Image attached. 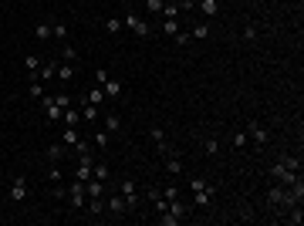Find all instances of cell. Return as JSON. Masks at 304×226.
Wrapping results in <instances>:
<instances>
[{
  "label": "cell",
  "instance_id": "obj_18",
  "mask_svg": "<svg viewBox=\"0 0 304 226\" xmlns=\"http://www.w3.org/2000/svg\"><path fill=\"white\" fill-rule=\"evenodd\" d=\"M61 81H71L75 78V61H64V64H57V71H54Z\"/></svg>",
  "mask_w": 304,
  "mask_h": 226
},
{
  "label": "cell",
  "instance_id": "obj_41",
  "mask_svg": "<svg viewBox=\"0 0 304 226\" xmlns=\"http://www.w3.org/2000/svg\"><path fill=\"white\" fill-rule=\"evenodd\" d=\"M190 38H193L190 31H179V34H176V44H190Z\"/></svg>",
  "mask_w": 304,
  "mask_h": 226
},
{
  "label": "cell",
  "instance_id": "obj_32",
  "mask_svg": "<svg viewBox=\"0 0 304 226\" xmlns=\"http://www.w3.org/2000/svg\"><path fill=\"white\" fill-rule=\"evenodd\" d=\"M61 57H64V61H75V57H78V51L71 47V44H68V41L61 44Z\"/></svg>",
  "mask_w": 304,
  "mask_h": 226
},
{
  "label": "cell",
  "instance_id": "obj_4",
  "mask_svg": "<svg viewBox=\"0 0 304 226\" xmlns=\"http://www.w3.org/2000/svg\"><path fill=\"white\" fill-rule=\"evenodd\" d=\"M118 192H122V199H125V209L132 213V209L139 206V189H135V182L132 179H122V182H118Z\"/></svg>",
  "mask_w": 304,
  "mask_h": 226
},
{
  "label": "cell",
  "instance_id": "obj_38",
  "mask_svg": "<svg viewBox=\"0 0 304 226\" xmlns=\"http://www.w3.org/2000/svg\"><path fill=\"white\" fill-rule=\"evenodd\" d=\"M247 142H250V138H247V132H237V135H233V145H237V149H244Z\"/></svg>",
  "mask_w": 304,
  "mask_h": 226
},
{
  "label": "cell",
  "instance_id": "obj_8",
  "mask_svg": "<svg viewBox=\"0 0 304 226\" xmlns=\"http://www.w3.org/2000/svg\"><path fill=\"white\" fill-rule=\"evenodd\" d=\"M244 132H247V138H253L257 145H264V142H267V135H270V132L264 129V125H260V122H247V129H244Z\"/></svg>",
  "mask_w": 304,
  "mask_h": 226
},
{
  "label": "cell",
  "instance_id": "obj_40",
  "mask_svg": "<svg viewBox=\"0 0 304 226\" xmlns=\"http://www.w3.org/2000/svg\"><path fill=\"white\" fill-rule=\"evenodd\" d=\"M108 75H105V68H95V85H105Z\"/></svg>",
  "mask_w": 304,
  "mask_h": 226
},
{
  "label": "cell",
  "instance_id": "obj_7",
  "mask_svg": "<svg viewBox=\"0 0 304 226\" xmlns=\"http://www.w3.org/2000/svg\"><path fill=\"white\" fill-rule=\"evenodd\" d=\"M41 105H44V115H48V122H61V115H64V108L54 101V94H44L41 98Z\"/></svg>",
  "mask_w": 304,
  "mask_h": 226
},
{
  "label": "cell",
  "instance_id": "obj_42",
  "mask_svg": "<svg viewBox=\"0 0 304 226\" xmlns=\"http://www.w3.org/2000/svg\"><path fill=\"white\" fill-rule=\"evenodd\" d=\"M244 38H247V41H257V27H244Z\"/></svg>",
  "mask_w": 304,
  "mask_h": 226
},
{
  "label": "cell",
  "instance_id": "obj_3",
  "mask_svg": "<svg viewBox=\"0 0 304 226\" xmlns=\"http://www.w3.org/2000/svg\"><path fill=\"white\" fill-rule=\"evenodd\" d=\"M68 203H71V209H85V203H88V189H85V182H71L68 186Z\"/></svg>",
  "mask_w": 304,
  "mask_h": 226
},
{
  "label": "cell",
  "instance_id": "obj_43",
  "mask_svg": "<svg viewBox=\"0 0 304 226\" xmlns=\"http://www.w3.org/2000/svg\"><path fill=\"white\" fill-rule=\"evenodd\" d=\"M118 3H122V7H129V0H118Z\"/></svg>",
  "mask_w": 304,
  "mask_h": 226
},
{
  "label": "cell",
  "instance_id": "obj_27",
  "mask_svg": "<svg viewBox=\"0 0 304 226\" xmlns=\"http://www.w3.org/2000/svg\"><path fill=\"white\" fill-rule=\"evenodd\" d=\"M51 34H54L57 41H68V27H64L61 20H54V24H51Z\"/></svg>",
  "mask_w": 304,
  "mask_h": 226
},
{
  "label": "cell",
  "instance_id": "obj_2",
  "mask_svg": "<svg viewBox=\"0 0 304 226\" xmlns=\"http://www.w3.org/2000/svg\"><path fill=\"white\" fill-rule=\"evenodd\" d=\"M122 27H129L135 38H149V31H152V27H149L142 17H139V14H135L132 7H125V20H122Z\"/></svg>",
  "mask_w": 304,
  "mask_h": 226
},
{
  "label": "cell",
  "instance_id": "obj_11",
  "mask_svg": "<svg viewBox=\"0 0 304 226\" xmlns=\"http://www.w3.org/2000/svg\"><path fill=\"white\" fill-rule=\"evenodd\" d=\"M24 196H27V179H24V176H17V179H14V186H10V199H14V203H20Z\"/></svg>",
  "mask_w": 304,
  "mask_h": 226
},
{
  "label": "cell",
  "instance_id": "obj_25",
  "mask_svg": "<svg viewBox=\"0 0 304 226\" xmlns=\"http://www.w3.org/2000/svg\"><path fill=\"white\" fill-rule=\"evenodd\" d=\"M85 101H92V105H101V101H105V91H101V85H95V88L88 91V98H85Z\"/></svg>",
  "mask_w": 304,
  "mask_h": 226
},
{
  "label": "cell",
  "instance_id": "obj_22",
  "mask_svg": "<svg viewBox=\"0 0 304 226\" xmlns=\"http://www.w3.org/2000/svg\"><path fill=\"white\" fill-rule=\"evenodd\" d=\"M54 71H57V61H48V64H41V68H38V78H41V81H48V78H54Z\"/></svg>",
  "mask_w": 304,
  "mask_h": 226
},
{
  "label": "cell",
  "instance_id": "obj_1",
  "mask_svg": "<svg viewBox=\"0 0 304 226\" xmlns=\"http://www.w3.org/2000/svg\"><path fill=\"white\" fill-rule=\"evenodd\" d=\"M270 179L277 182V186H294L298 179H301V172H294V169H287L284 162H270Z\"/></svg>",
  "mask_w": 304,
  "mask_h": 226
},
{
  "label": "cell",
  "instance_id": "obj_26",
  "mask_svg": "<svg viewBox=\"0 0 304 226\" xmlns=\"http://www.w3.org/2000/svg\"><path fill=\"white\" fill-rule=\"evenodd\" d=\"M81 108H85V118H88V122H95V118H98V108H101V105H92V101H81Z\"/></svg>",
  "mask_w": 304,
  "mask_h": 226
},
{
  "label": "cell",
  "instance_id": "obj_16",
  "mask_svg": "<svg viewBox=\"0 0 304 226\" xmlns=\"http://www.w3.org/2000/svg\"><path fill=\"white\" fill-rule=\"evenodd\" d=\"M101 91L108 94V98H122V91H125V88H122V81H115V78H108V81L101 85Z\"/></svg>",
  "mask_w": 304,
  "mask_h": 226
},
{
  "label": "cell",
  "instance_id": "obj_28",
  "mask_svg": "<svg viewBox=\"0 0 304 226\" xmlns=\"http://www.w3.org/2000/svg\"><path fill=\"white\" fill-rule=\"evenodd\" d=\"M61 118H64V125H78V108H71V105H68Z\"/></svg>",
  "mask_w": 304,
  "mask_h": 226
},
{
  "label": "cell",
  "instance_id": "obj_35",
  "mask_svg": "<svg viewBox=\"0 0 304 226\" xmlns=\"http://www.w3.org/2000/svg\"><path fill=\"white\" fill-rule=\"evenodd\" d=\"M190 34H193V38H196V41H203V38H206V34H209V27H206V24H196V27H193Z\"/></svg>",
  "mask_w": 304,
  "mask_h": 226
},
{
  "label": "cell",
  "instance_id": "obj_39",
  "mask_svg": "<svg viewBox=\"0 0 304 226\" xmlns=\"http://www.w3.org/2000/svg\"><path fill=\"white\" fill-rule=\"evenodd\" d=\"M105 27H108V34H118V31H122V20L108 17V24H105Z\"/></svg>",
  "mask_w": 304,
  "mask_h": 226
},
{
  "label": "cell",
  "instance_id": "obj_24",
  "mask_svg": "<svg viewBox=\"0 0 304 226\" xmlns=\"http://www.w3.org/2000/svg\"><path fill=\"white\" fill-rule=\"evenodd\" d=\"M162 34L176 38V34H179V20H176V17H166V20H162Z\"/></svg>",
  "mask_w": 304,
  "mask_h": 226
},
{
  "label": "cell",
  "instance_id": "obj_5",
  "mask_svg": "<svg viewBox=\"0 0 304 226\" xmlns=\"http://www.w3.org/2000/svg\"><path fill=\"white\" fill-rule=\"evenodd\" d=\"M105 209H108V216H112V220H118L122 213H129V209H125V199H122V192H118V189H108V203H105Z\"/></svg>",
  "mask_w": 304,
  "mask_h": 226
},
{
  "label": "cell",
  "instance_id": "obj_34",
  "mask_svg": "<svg viewBox=\"0 0 304 226\" xmlns=\"http://www.w3.org/2000/svg\"><path fill=\"white\" fill-rule=\"evenodd\" d=\"M31 98H44V81H31Z\"/></svg>",
  "mask_w": 304,
  "mask_h": 226
},
{
  "label": "cell",
  "instance_id": "obj_31",
  "mask_svg": "<svg viewBox=\"0 0 304 226\" xmlns=\"http://www.w3.org/2000/svg\"><path fill=\"white\" fill-rule=\"evenodd\" d=\"M277 162H284L287 169H294V172H301V162H298V159H294V155H281V159H277Z\"/></svg>",
  "mask_w": 304,
  "mask_h": 226
},
{
  "label": "cell",
  "instance_id": "obj_12",
  "mask_svg": "<svg viewBox=\"0 0 304 226\" xmlns=\"http://www.w3.org/2000/svg\"><path fill=\"white\" fill-rule=\"evenodd\" d=\"M193 192H196V206H200V209H206V206H209V199H213V186L206 182V186L193 189Z\"/></svg>",
  "mask_w": 304,
  "mask_h": 226
},
{
  "label": "cell",
  "instance_id": "obj_17",
  "mask_svg": "<svg viewBox=\"0 0 304 226\" xmlns=\"http://www.w3.org/2000/svg\"><path fill=\"white\" fill-rule=\"evenodd\" d=\"M118 129H122V115H118V112H108V115H105V132L115 135Z\"/></svg>",
  "mask_w": 304,
  "mask_h": 226
},
{
  "label": "cell",
  "instance_id": "obj_33",
  "mask_svg": "<svg viewBox=\"0 0 304 226\" xmlns=\"http://www.w3.org/2000/svg\"><path fill=\"white\" fill-rule=\"evenodd\" d=\"M92 145H95V149H108V132H98L95 138H92Z\"/></svg>",
  "mask_w": 304,
  "mask_h": 226
},
{
  "label": "cell",
  "instance_id": "obj_9",
  "mask_svg": "<svg viewBox=\"0 0 304 226\" xmlns=\"http://www.w3.org/2000/svg\"><path fill=\"white\" fill-rule=\"evenodd\" d=\"M68 155H75V152H71V145H64V142H54V145L48 149V159H51V162H61V159H68Z\"/></svg>",
  "mask_w": 304,
  "mask_h": 226
},
{
  "label": "cell",
  "instance_id": "obj_10",
  "mask_svg": "<svg viewBox=\"0 0 304 226\" xmlns=\"http://www.w3.org/2000/svg\"><path fill=\"white\" fill-rule=\"evenodd\" d=\"M281 199H284V186H274V189H267V206L274 209L277 216H281Z\"/></svg>",
  "mask_w": 304,
  "mask_h": 226
},
{
  "label": "cell",
  "instance_id": "obj_30",
  "mask_svg": "<svg viewBox=\"0 0 304 226\" xmlns=\"http://www.w3.org/2000/svg\"><path fill=\"white\" fill-rule=\"evenodd\" d=\"M203 152H206V155H216V152H220V142H216V138H203Z\"/></svg>",
  "mask_w": 304,
  "mask_h": 226
},
{
  "label": "cell",
  "instance_id": "obj_21",
  "mask_svg": "<svg viewBox=\"0 0 304 226\" xmlns=\"http://www.w3.org/2000/svg\"><path fill=\"white\" fill-rule=\"evenodd\" d=\"M34 38H38V41H48V38H51V20H41V24H34Z\"/></svg>",
  "mask_w": 304,
  "mask_h": 226
},
{
  "label": "cell",
  "instance_id": "obj_13",
  "mask_svg": "<svg viewBox=\"0 0 304 226\" xmlns=\"http://www.w3.org/2000/svg\"><path fill=\"white\" fill-rule=\"evenodd\" d=\"M169 213L176 216V220H179V223H183V220H186V213H190V206H186V203L176 196V199H169Z\"/></svg>",
  "mask_w": 304,
  "mask_h": 226
},
{
  "label": "cell",
  "instance_id": "obj_44",
  "mask_svg": "<svg viewBox=\"0 0 304 226\" xmlns=\"http://www.w3.org/2000/svg\"><path fill=\"white\" fill-rule=\"evenodd\" d=\"M193 3H196V0H193Z\"/></svg>",
  "mask_w": 304,
  "mask_h": 226
},
{
  "label": "cell",
  "instance_id": "obj_19",
  "mask_svg": "<svg viewBox=\"0 0 304 226\" xmlns=\"http://www.w3.org/2000/svg\"><path fill=\"white\" fill-rule=\"evenodd\" d=\"M78 138H81V135H78V125H64V132H61V142H64V145H75Z\"/></svg>",
  "mask_w": 304,
  "mask_h": 226
},
{
  "label": "cell",
  "instance_id": "obj_36",
  "mask_svg": "<svg viewBox=\"0 0 304 226\" xmlns=\"http://www.w3.org/2000/svg\"><path fill=\"white\" fill-rule=\"evenodd\" d=\"M162 3H166V0H146V10H149V14H159Z\"/></svg>",
  "mask_w": 304,
  "mask_h": 226
},
{
  "label": "cell",
  "instance_id": "obj_45",
  "mask_svg": "<svg viewBox=\"0 0 304 226\" xmlns=\"http://www.w3.org/2000/svg\"><path fill=\"white\" fill-rule=\"evenodd\" d=\"M190 3H193V0H190Z\"/></svg>",
  "mask_w": 304,
  "mask_h": 226
},
{
  "label": "cell",
  "instance_id": "obj_20",
  "mask_svg": "<svg viewBox=\"0 0 304 226\" xmlns=\"http://www.w3.org/2000/svg\"><path fill=\"white\" fill-rule=\"evenodd\" d=\"M92 149H95V145H92L88 138H78L75 145H71V152H75V159H78V155H92Z\"/></svg>",
  "mask_w": 304,
  "mask_h": 226
},
{
  "label": "cell",
  "instance_id": "obj_29",
  "mask_svg": "<svg viewBox=\"0 0 304 226\" xmlns=\"http://www.w3.org/2000/svg\"><path fill=\"white\" fill-rule=\"evenodd\" d=\"M92 179H101V182H108V166H92Z\"/></svg>",
  "mask_w": 304,
  "mask_h": 226
},
{
  "label": "cell",
  "instance_id": "obj_6",
  "mask_svg": "<svg viewBox=\"0 0 304 226\" xmlns=\"http://www.w3.org/2000/svg\"><path fill=\"white\" fill-rule=\"evenodd\" d=\"M75 162H78V166H75V179H78V182H88V179H92V166H95V159H92V155H78Z\"/></svg>",
  "mask_w": 304,
  "mask_h": 226
},
{
  "label": "cell",
  "instance_id": "obj_14",
  "mask_svg": "<svg viewBox=\"0 0 304 226\" xmlns=\"http://www.w3.org/2000/svg\"><path fill=\"white\" fill-rule=\"evenodd\" d=\"M152 142H155V149L162 152V155H166V152H172V145H169V138H166V135H162V129H152Z\"/></svg>",
  "mask_w": 304,
  "mask_h": 226
},
{
  "label": "cell",
  "instance_id": "obj_15",
  "mask_svg": "<svg viewBox=\"0 0 304 226\" xmlns=\"http://www.w3.org/2000/svg\"><path fill=\"white\" fill-rule=\"evenodd\" d=\"M166 169H169L172 176L183 172V159H179V152H166Z\"/></svg>",
  "mask_w": 304,
  "mask_h": 226
},
{
  "label": "cell",
  "instance_id": "obj_23",
  "mask_svg": "<svg viewBox=\"0 0 304 226\" xmlns=\"http://www.w3.org/2000/svg\"><path fill=\"white\" fill-rule=\"evenodd\" d=\"M200 10H203L206 17H216V10H220V0H200Z\"/></svg>",
  "mask_w": 304,
  "mask_h": 226
},
{
  "label": "cell",
  "instance_id": "obj_37",
  "mask_svg": "<svg viewBox=\"0 0 304 226\" xmlns=\"http://www.w3.org/2000/svg\"><path fill=\"white\" fill-rule=\"evenodd\" d=\"M24 68H27V71H38V68H41V64H38V57H34V54H27V57H24Z\"/></svg>",
  "mask_w": 304,
  "mask_h": 226
}]
</instances>
